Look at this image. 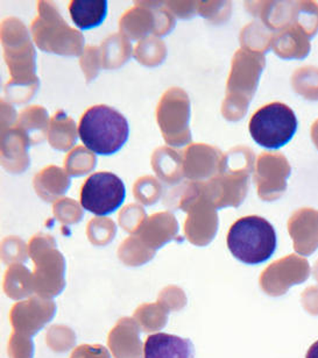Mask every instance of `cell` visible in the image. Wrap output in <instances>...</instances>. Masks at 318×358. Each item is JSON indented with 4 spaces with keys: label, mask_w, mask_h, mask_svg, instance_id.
I'll use <instances>...</instances> for the list:
<instances>
[{
    "label": "cell",
    "mask_w": 318,
    "mask_h": 358,
    "mask_svg": "<svg viewBox=\"0 0 318 358\" xmlns=\"http://www.w3.org/2000/svg\"><path fill=\"white\" fill-rule=\"evenodd\" d=\"M158 303L163 305L167 310H179L186 306L187 298L182 289L177 286H168L160 293Z\"/></svg>",
    "instance_id": "obj_14"
},
{
    "label": "cell",
    "mask_w": 318,
    "mask_h": 358,
    "mask_svg": "<svg viewBox=\"0 0 318 358\" xmlns=\"http://www.w3.org/2000/svg\"><path fill=\"white\" fill-rule=\"evenodd\" d=\"M133 319L146 333L160 331L166 326L168 310L159 303H144L137 308Z\"/></svg>",
    "instance_id": "obj_10"
},
{
    "label": "cell",
    "mask_w": 318,
    "mask_h": 358,
    "mask_svg": "<svg viewBox=\"0 0 318 358\" xmlns=\"http://www.w3.org/2000/svg\"><path fill=\"white\" fill-rule=\"evenodd\" d=\"M4 291L11 299H21L25 296H31L32 293L34 292L33 278L28 272L25 275H20L13 270H10L6 273Z\"/></svg>",
    "instance_id": "obj_11"
},
{
    "label": "cell",
    "mask_w": 318,
    "mask_h": 358,
    "mask_svg": "<svg viewBox=\"0 0 318 358\" xmlns=\"http://www.w3.org/2000/svg\"><path fill=\"white\" fill-rule=\"evenodd\" d=\"M75 342V335L69 328L54 326L47 333V345L54 352H66Z\"/></svg>",
    "instance_id": "obj_12"
},
{
    "label": "cell",
    "mask_w": 318,
    "mask_h": 358,
    "mask_svg": "<svg viewBox=\"0 0 318 358\" xmlns=\"http://www.w3.org/2000/svg\"><path fill=\"white\" fill-rule=\"evenodd\" d=\"M126 189L124 182L114 173H97L84 182L81 203L84 210L97 217L113 213L124 203Z\"/></svg>",
    "instance_id": "obj_4"
},
{
    "label": "cell",
    "mask_w": 318,
    "mask_h": 358,
    "mask_svg": "<svg viewBox=\"0 0 318 358\" xmlns=\"http://www.w3.org/2000/svg\"><path fill=\"white\" fill-rule=\"evenodd\" d=\"M228 247L240 262L256 266L273 256L277 249V233L270 221L263 217H242L228 231Z\"/></svg>",
    "instance_id": "obj_2"
},
{
    "label": "cell",
    "mask_w": 318,
    "mask_h": 358,
    "mask_svg": "<svg viewBox=\"0 0 318 358\" xmlns=\"http://www.w3.org/2000/svg\"><path fill=\"white\" fill-rule=\"evenodd\" d=\"M84 145L97 155H113L127 142L130 126L126 117L105 105L91 107L81 119L78 127Z\"/></svg>",
    "instance_id": "obj_1"
},
{
    "label": "cell",
    "mask_w": 318,
    "mask_h": 358,
    "mask_svg": "<svg viewBox=\"0 0 318 358\" xmlns=\"http://www.w3.org/2000/svg\"><path fill=\"white\" fill-rule=\"evenodd\" d=\"M305 358H318V341H316L314 345L309 348L307 352V357Z\"/></svg>",
    "instance_id": "obj_16"
},
{
    "label": "cell",
    "mask_w": 318,
    "mask_h": 358,
    "mask_svg": "<svg viewBox=\"0 0 318 358\" xmlns=\"http://www.w3.org/2000/svg\"><path fill=\"white\" fill-rule=\"evenodd\" d=\"M8 355L11 358H33L34 345L31 338L13 331L8 342Z\"/></svg>",
    "instance_id": "obj_13"
},
{
    "label": "cell",
    "mask_w": 318,
    "mask_h": 358,
    "mask_svg": "<svg viewBox=\"0 0 318 358\" xmlns=\"http://www.w3.org/2000/svg\"><path fill=\"white\" fill-rule=\"evenodd\" d=\"M70 358H111L107 349L101 345H83L74 350Z\"/></svg>",
    "instance_id": "obj_15"
},
{
    "label": "cell",
    "mask_w": 318,
    "mask_h": 358,
    "mask_svg": "<svg viewBox=\"0 0 318 358\" xmlns=\"http://www.w3.org/2000/svg\"><path fill=\"white\" fill-rule=\"evenodd\" d=\"M145 358H195V348L189 338L158 333L147 338Z\"/></svg>",
    "instance_id": "obj_7"
},
{
    "label": "cell",
    "mask_w": 318,
    "mask_h": 358,
    "mask_svg": "<svg viewBox=\"0 0 318 358\" xmlns=\"http://www.w3.org/2000/svg\"><path fill=\"white\" fill-rule=\"evenodd\" d=\"M55 312L56 305L52 299L31 296L11 308V324L14 333L31 338L52 320Z\"/></svg>",
    "instance_id": "obj_5"
},
{
    "label": "cell",
    "mask_w": 318,
    "mask_h": 358,
    "mask_svg": "<svg viewBox=\"0 0 318 358\" xmlns=\"http://www.w3.org/2000/svg\"><path fill=\"white\" fill-rule=\"evenodd\" d=\"M298 117L282 103H268L253 114L249 133L253 140L266 149H279L291 141L298 131Z\"/></svg>",
    "instance_id": "obj_3"
},
{
    "label": "cell",
    "mask_w": 318,
    "mask_h": 358,
    "mask_svg": "<svg viewBox=\"0 0 318 358\" xmlns=\"http://www.w3.org/2000/svg\"><path fill=\"white\" fill-rule=\"evenodd\" d=\"M107 345L114 358H142V343L134 319L123 317L112 328Z\"/></svg>",
    "instance_id": "obj_6"
},
{
    "label": "cell",
    "mask_w": 318,
    "mask_h": 358,
    "mask_svg": "<svg viewBox=\"0 0 318 358\" xmlns=\"http://www.w3.org/2000/svg\"><path fill=\"white\" fill-rule=\"evenodd\" d=\"M70 15L74 24L82 31L98 27L107 14L106 0H74L70 3Z\"/></svg>",
    "instance_id": "obj_9"
},
{
    "label": "cell",
    "mask_w": 318,
    "mask_h": 358,
    "mask_svg": "<svg viewBox=\"0 0 318 358\" xmlns=\"http://www.w3.org/2000/svg\"><path fill=\"white\" fill-rule=\"evenodd\" d=\"M308 275V264L296 268L279 266L277 263L263 272L260 279V286L268 296H282L291 286L305 282Z\"/></svg>",
    "instance_id": "obj_8"
}]
</instances>
